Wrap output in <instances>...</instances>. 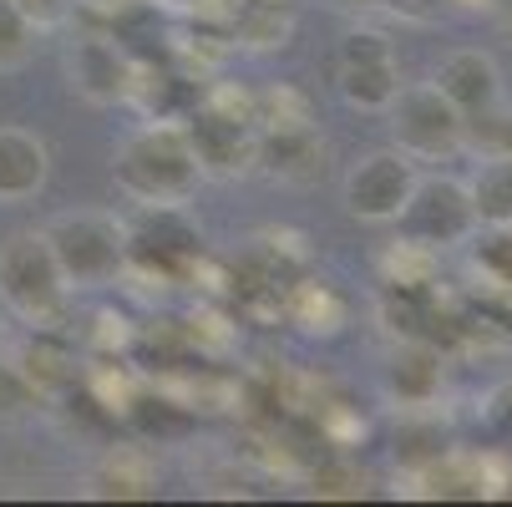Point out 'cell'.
Listing matches in <instances>:
<instances>
[{
	"label": "cell",
	"mask_w": 512,
	"mask_h": 507,
	"mask_svg": "<svg viewBox=\"0 0 512 507\" xmlns=\"http://www.w3.org/2000/svg\"><path fill=\"white\" fill-rule=\"evenodd\" d=\"M112 183L127 193L137 208L148 203H188L203 183V168L183 137V122H148L137 127L117 158H112Z\"/></svg>",
	"instance_id": "cell-1"
},
{
	"label": "cell",
	"mask_w": 512,
	"mask_h": 507,
	"mask_svg": "<svg viewBox=\"0 0 512 507\" xmlns=\"http://www.w3.org/2000/svg\"><path fill=\"white\" fill-rule=\"evenodd\" d=\"M41 234L71 289H102L127 269V229L112 213H61Z\"/></svg>",
	"instance_id": "cell-2"
},
{
	"label": "cell",
	"mask_w": 512,
	"mask_h": 507,
	"mask_svg": "<svg viewBox=\"0 0 512 507\" xmlns=\"http://www.w3.org/2000/svg\"><path fill=\"white\" fill-rule=\"evenodd\" d=\"M71 284L46 244V234H16L0 244V300L26 325H51L66 310Z\"/></svg>",
	"instance_id": "cell-3"
},
{
	"label": "cell",
	"mask_w": 512,
	"mask_h": 507,
	"mask_svg": "<svg viewBox=\"0 0 512 507\" xmlns=\"http://www.w3.org/2000/svg\"><path fill=\"white\" fill-rule=\"evenodd\" d=\"M396 229H401L406 249H421V254L462 249L477 234V213H472L467 183H457V178H416L406 208L396 213Z\"/></svg>",
	"instance_id": "cell-4"
},
{
	"label": "cell",
	"mask_w": 512,
	"mask_h": 507,
	"mask_svg": "<svg viewBox=\"0 0 512 507\" xmlns=\"http://www.w3.org/2000/svg\"><path fill=\"white\" fill-rule=\"evenodd\" d=\"M127 229V269L158 274V279H183L203 259V234L183 213V203H148Z\"/></svg>",
	"instance_id": "cell-5"
},
{
	"label": "cell",
	"mask_w": 512,
	"mask_h": 507,
	"mask_svg": "<svg viewBox=\"0 0 512 507\" xmlns=\"http://www.w3.org/2000/svg\"><path fill=\"white\" fill-rule=\"evenodd\" d=\"M183 137L203 168V178H234L249 173L259 163V127L254 117L234 112L224 97H203L188 117H183Z\"/></svg>",
	"instance_id": "cell-6"
},
{
	"label": "cell",
	"mask_w": 512,
	"mask_h": 507,
	"mask_svg": "<svg viewBox=\"0 0 512 507\" xmlns=\"http://www.w3.org/2000/svg\"><path fill=\"white\" fill-rule=\"evenodd\" d=\"M391 132H396V148L416 163H431V158H452L462 142H467V117L436 92L431 82L426 87H401L391 97Z\"/></svg>",
	"instance_id": "cell-7"
},
{
	"label": "cell",
	"mask_w": 512,
	"mask_h": 507,
	"mask_svg": "<svg viewBox=\"0 0 512 507\" xmlns=\"http://www.w3.org/2000/svg\"><path fill=\"white\" fill-rule=\"evenodd\" d=\"M416 158H406L401 148H376L350 163L345 173V213L360 224H396V213L406 208L411 188H416Z\"/></svg>",
	"instance_id": "cell-8"
},
{
	"label": "cell",
	"mask_w": 512,
	"mask_h": 507,
	"mask_svg": "<svg viewBox=\"0 0 512 507\" xmlns=\"http://www.w3.org/2000/svg\"><path fill=\"white\" fill-rule=\"evenodd\" d=\"M335 87L355 112H386L391 97L401 92V66L396 51L381 31L360 26L340 41V71H335Z\"/></svg>",
	"instance_id": "cell-9"
},
{
	"label": "cell",
	"mask_w": 512,
	"mask_h": 507,
	"mask_svg": "<svg viewBox=\"0 0 512 507\" xmlns=\"http://www.w3.org/2000/svg\"><path fill=\"white\" fill-rule=\"evenodd\" d=\"M71 82L77 92L97 107H117L132 97V82H137V66L132 56L107 36V31H82L77 46H71Z\"/></svg>",
	"instance_id": "cell-10"
},
{
	"label": "cell",
	"mask_w": 512,
	"mask_h": 507,
	"mask_svg": "<svg viewBox=\"0 0 512 507\" xmlns=\"http://www.w3.org/2000/svg\"><path fill=\"white\" fill-rule=\"evenodd\" d=\"M431 87L442 92L467 122H482L502 102V71H497V61L487 51H472L467 46V51H452L442 66H436Z\"/></svg>",
	"instance_id": "cell-11"
},
{
	"label": "cell",
	"mask_w": 512,
	"mask_h": 507,
	"mask_svg": "<svg viewBox=\"0 0 512 507\" xmlns=\"http://www.w3.org/2000/svg\"><path fill=\"white\" fill-rule=\"evenodd\" d=\"M203 97H208L203 82L178 71V61H158V66H137V82H132L127 102H137L148 122H183Z\"/></svg>",
	"instance_id": "cell-12"
},
{
	"label": "cell",
	"mask_w": 512,
	"mask_h": 507,
	"mask_svg": "<svg viewBox=\"0 0 512 507\" xmlns=\"http://www.w3.org/2000/svg\"><path fill=\"white\" fill-rule=\"evenodd\" d=\"M51 153L26 127H0V203H26L46 188Z\"/></svg>",
	"instance_id": "cell-13"
},
{
	"label": "cell",
	"mask_w": 512,
	"mask_h": 507,
	"mask_svg": "<svg viewBox=\"0 0 512 507\" xmlns=\"http://www.w3.org/2000/svg\"><path fill=\"white\" fill-rule=\"evenodd\" d=\"M107 36L132 56V66H158V61H173V31L163 21V11L153 0H132L122 6L107 26Z\"/></svg>",
	"instance_id": "cell-14"
},
{
	"label": "cell",
	"mask_w": 512,
	"mask_h": 507,
	"mask_svg": "<svg viewBox=\"0 0 512 507\" xmlns=\"http://www.w3.org/2000/svg\"><path fill=\"white\" fill-rule=\"evenodd\" d=\"M386 391L401 406H426L442 391V355H436L426 340H406L396 350V360L386 366Z\"/></svg>",
	"instance_id": "cell-15"
},
{
	"label": "cell",
	"mask_w": 512,
	"mask_h": 507,
	"mask_svg": "<svg viewBox=\"0 0 512 507\" xmlns=\"http://www.w3.org/2000/svg\"><path fill=\"white\" fill-rule=\"evenodd\" d=\"M467 198H472V213H477V229L512 224V158L507 153L482 158L477 173L467 178Z\"/></svg>",
	"instance_id": "cell-16"
},
{
	"label": "cell",
	"mask_w": 512,
	"mask_h": 507,
	"mask_svg": "<svg viewBox=\"0 0 512 507\" xmlns=\"http://www.w3.org/2000/svg\"><path fill=\"white\" fill-rule=\"evenodd\" d=\"M21 371L31 376V386H36L41 396H61L66 386H77V355H71L56 335H36V340L26 345Z\"/></svg>",
	"instance_id": "cell-17"
},
{
	"label": "cell",
	"mask_w": 512,
	"mask_h": 507,
	"mask_svg": "<svg viewBox=\"0 0 512 507\" xmlns=\"http://www.w3.org/2000/svg\"><path fill=\"white\" fill-rule=\"evenodd\" d=\"M381 320H386V330L401 335V340H426V325H431L436 315H431V300H426L421 284L391 279V289L381 295Z\"/></svg>",
	"instance_id": "cell-18"
},
{
	"label": "cell",
	"mask_w": 512,
	"mask_h": 507,
	"mask_svg": "<svg viewBox=\"0 0 512 507\" xmlns=\"http://www.w3.org/2000/svg\"><path fill=\"white\" fill-rule=\"evenodd\" d=\"M447 457V431L436 421H401L396 431V462L411 472H426Z\"/></svg>",
	"instance_id": "cell-19"
},
{
	"label": "cell",
	"mask_w": 512,
	"mask_h": 507,
	"mask_svg": "<svg viewBox=\"0 0 512 507\" xmlns=\"http://www.w3.org/2000/svg\"><path fill=\"white\" fill-rule=\"evenodd\" d=\"M127 421L142 431V437H158V442H168V437H183V431L193 426V416L178 406V401H168V396H137L132 406H127Z\"/></svg>",
	"instance_id": "cell-20"
},
{
	"label": "cell",
	"mask_w": 512,
	"mask_h": 507,
	"mask_svg": "<svg viewBox=\"0 0 512 507\" xmlns=\"http://www.w3.org/2000/svg\"><path fill=\"white\" fill-rule=\"evenodd\" d=\"M472 269L497 284V289H512V224H497L487 229L477 244H472Z\"/></svg>",
	"instance_id": "cell-21"
},
{
	"label": "cell",
	"mask_w": 512,
	"mask_h": 507,
	"mask_svg": "<svg viewBox=\"0 0 512 507\" xmlns=\"http://www.w3.org/2000/svg\"><path fill=\"white\" fill-rule=\"evenodd\" d=\"M31 46H36V26H31V16L16 6V0H0V71L21 66V61L31 56Z\"/></svg>",
	"instance_id": "cell-22"
},
{
	"label": "cell",
	"mask_w": 512,
	"mask_h": 507,
	"mask_svg": "<svg viewBox=\"0 0 512 507\" xmlns=\"http://www.w3.org/2000/svg\"><path fill=\"white\" fill-rule=\"evenodd\" d=\"M31 406H41V391L31 386V376L0 360V416H26Z\"/></svg>",
	"instance_id": "cell-23"
},
{
	"label": "cell",
	"mask_w": 512,
	"mask_h": 507,
	"mask_svg": "<svg viewBox=\"0 0 512 507\" xmlns=\"http://www.w3.org/2000/svg\"><path fill=\"white\" fill-rule=\"evenodd\" d=\"M16 6L31 16V26L41 31V26H61L71 11H77V0H16Z\"/></svg>",
	"instance_id": "cell-24"
},
{
	"label": "cell",
	"mask_w": 512,
	"mask_h": 507,
	"mask_svg": "<svg viewBox=\"0 0 512 507\" xmlns=\"http://www.w3.org/2000/svg\"><path fill=\"white\" fill-rule=\"evenodd\" d=\"M497 153H507L512 158V112L502 117V127H497Z\"/></svg>",
	"instance_id": "cell-25"
}]
</instances>
